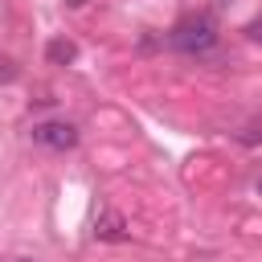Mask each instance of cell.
Segmentation results:
<instances>
[{
	"label": "cell",
	"instance_id": "1",
	"mask_svg": "<svg viewBox=\"0 0 262 262\" xmlns=\"http://www.w3.org/2000/svg\"><path fill=\"white\" fill-rule=\"evenodd\" d=\"M217 20L209 16V12H188V16H180L172 29H168V45L176 49V53H184V57H201V53H209L213 45H217Z\"/></svg>",
	"mask_w": 262,
	"mask_h": 262
},
{
	"label": "cell",
	"instance_id": "2",
	"mask_svg": "<svg viewBox=\"0 0 262 262\" xmlns=\"http://www.w3.org/2000/svg\"><path fill=\"white\" fill-rule=\"evenodd\" d=\"M29 139L37 147H45V151H74L78 139H82V131L70 119H41V123L29 127Z\"/></svg>",
	"mask_w": 262,
	"mask_h": 262
},
{
	"label": "cell",
	"instance_id": "3",
	"mask_svg": "<svg viewBox=\"0 0 262 262\" xmlns=\"http://www.w3.org/2000/svg\"><path fill=\"white\" fill-rule=\"evenodd\" d=\"M94 237H102V242H127L131 233H127V221L119 213H102L94 221Z\"/></svg>",
	"mask_w": 262,
	"mask_h": 262
},
{
	"label": "cell",
	"instance_id": "4",
	"mask_svg": "<svg viewBox=\"0 0 262 262\" xmlns=\"http://www.w3.org/2000/svg\"><path fill=\"white\" fill-rule=\"evenodd\" d=\"M45 57H49L53 66H70V61H78V45L66 41V37H53V41L45 45Z\"/></svg>",
	"mask_w": 262,
	"mask_h": 262
},
{
	"label": "cell",
	"instance_id": "5",
	"mask_svg": "<svg viewBox=\"0 0 262 262\" xmlns=\"http://www.w3.org/2000/svg\"><path fill=\"white\" fill-rule=\"evenodd\" d=\"M16 74H20V70H16V66L8 61V57H0V82H12Z\"/></svg>",
	"mask_w": 262,
	"mask_h": 262
},
{
	"label": "cell",
	"instance_id": "6",
	"mask_svg": "<svg viewBox=\"0 0 262 262\" xmlns=\"http://www.w3.org/2000/svg\"><path fill=\"white\" fill-rule=\"evenodd\" d=\"M66 4H70V8H82V4H86V0H66Z\"/></svg>",
	"mask_w": 262,
	"mask_h": 262
},
{
	"label": "cell",
	"instance_id": "7",
	"mask_svg": "<svg viewBox=\"0 0 262 262\" xmlns=\"http://www.w3.org/2000/svg\"><path fill=\"white\" fill-rule=\"evenodd\" d=\"M258 192H262V176H258Z\"/></svg>",
	"mask_w": 262,
	"mask_h": 262
},
{
	"label": "cell",
	"instance_id": "8",
	"mask_svg": "<svg viewBox=\"0 0 262 262\" xmlns=\"http://www.w3.org/2000/svg\"><path fill=\"white\" fill-rule=\"evenodd\" d=\"M20 262H29V258H20Z\"/></svg>",
	"mask_w": 262,
	"mask_h": 262
}]
</instances>
